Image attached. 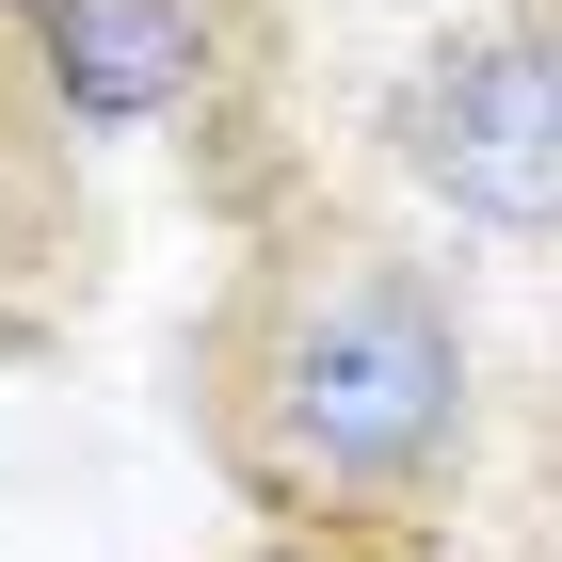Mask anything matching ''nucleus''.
Segmentation results:
<instances>
[{
  "instance_id": "obj_1",
  "label": "nucleus",
  "mask_w": 562,
  "mask_h": 562,
  "mask_svg": "<svg viewBox=\"0 0 562 562\" xmlns=\"http://www.w3.org/2000/svg\"><path fill=\"white\" fill-rule=\"evenodd\" d=\"M177 418L241 530L450 547L498 482L515 386L467 241H434L402 193L273 177L241 193V241L177 322Z\"/></svg>"
},
{
  "instance_id": "obj_4",
  "label": "nucleus",
  "mask_w": 562,
  "mask_h": 562,
  "mask_svg": "<svg viewBox=\"0 0 562 562\" xmlns=\"http://www.w3.org/2000/svg\"><path fill=\"white\" fill-rule=\"evenodd\" d=\"M530 562H562V370H547V418H530Z\"/></svg>"
},
{
  "instance_id": "obj_6",
  "label": "nucleus",
  "mask_w": 562,
  "mask_h": 562,
  "mask_svg": "<svg viewBox=\"0 0 562 562\" xmlns=\"http://www.w3.org/2000/svg\"><path fill=\"white\" fill-rule=\"evenodd\" d=\"M530 16H547V48H562V0H530Z\"/></svg>"
},
{
  "instance_id": "obj_5",
  "label": "nucleus",
  "mask_w": 562,
  "mask_h": 562,
  "mask_svg": "<svg viewBox=\"0 0 562 562\" xmlns=\"http://www.w3.org/2000/svg\"><path fill=\"white\" fill-rule=\"evenodd\" d=\"M225 562H450V547H353V530H241Z\"/></svg>"
},
{
  "instance_id": "obj_2",
  "label": "nucleus",
  "mask_w": 562,
  "mask_h": 562,
  "mask_svg": "<svg viewBox=\"0 0 562 562\" xmlns=\"http://www.w3.org/2000/svg\"><path fill=\"white\" fill-rule=\"evenodd\" d=\"M370 177L434 241L498 273H562V48L530 0H467L370 97Z\"/></svg>"
},
{
  "instance_id": "obj_3",
  "label": "nucleus",
  "mask_w": 562,
  "mask_h": 562,
  "mask_svg": "<svg viewBox=\"0 0 562 562\" xmlns=\"http://www.w3.org/2000/svg\"><path fill=\"white\" fill-rule=\"evenodd\" d=\"M273 97V0H0V113L33 145H210Z\"/></svg>"
}]
</instances>
